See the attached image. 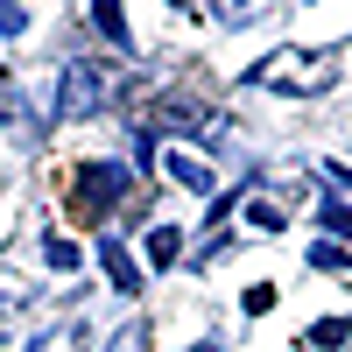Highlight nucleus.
Listing matches in <instances>:
<instances>
[{
	"label": "nucleus",
	"instance_id": "f257e3e1",
	"mask_svg": "<svg viewBox=\"0 0 352 352\" xmlns=\"http://www.w3.org/2000/svg\"><path fill=\"white\" fill-rule=\"evenodd\" d=\"M247 78H254V85H268V92L317 99V92L338 78V56H331V50H275V56H261Z\"/></svg>",
	"mask_w": 352,
	"mask_h": 352
},
{
	"label": "nucleus",
	"instance_id": "f03ea898",
	"mask_svg": "<svg viewBox=\"0 0 352 352\" xmlns=\"http://www.w3.org/2000/svg\"><path fill=\"white\" fill-rule=\"evenodd\" d=\"M120 197H127V169L120 162H85V169H71V184H64V212L78 226H99Z\"/></svg>",
	"mask_w": 352,
	"mask_h": 352
},
{
	"label": "nucleus",
	"instance_id": "7ed1b4c3",
	"mask_svg": "<svg viewBox=\"0 0 352 352\" xmlns=\"http://www.w3.org/2000/svg\"><path fill=\"white\" fill-rule=\"evenodd\" d=\"M99 106H106V71L99 64H71L64 71V113L85 120V113H99Z\"/></svg>",
	"mask_w": 352,
	"mask_h": 352
},
{
	"label": "nucleus",
	"instance_id": "20e7f679",
	"mask_svg": "<svg viewBox=\"0 0 352 352\" xmlns=\"http://www.w3.org/2000/svg\"><path fill=\"white\" fill-rule=\"evenodd\" d=\"M162 169L176 176V184H184V190H212V169H204L190 148H162Z\"/></svg>",
	"mask_w": 352,
	"mask_h": 352
},
{
	"label": "nucleus",
	"instance_id": "39448f33",
	"mask_svg": "<svg viewBox=\"0 0 352 352\" xmlns=\"http://www.w3.org/2000/svg\"><path fill=\"white\" fill-rule=\"evenodd\" d=\"M176 254H184V232H176V226H155V232H148V261H155V268H176Z\"/></svg>",
	"mask_w": 352,
	"mask_h": 352
},
{
	"label": "nucleus",
	"instance_id": "423d86ee",
	"mask_svg": "<svg viewBox=\"0 0 352 352\" xmlns=\"http://www.w3.org/2000/svg\"><path fill=\"white\" fill-rule=\"evenodd\" d=\"M92 21L106 28L113 43H127V14H120V0H92Z\"/></svg>",
	"mask_w": 352,
	"mask_h": 352
},
{
	"label": "nucleus",
	"instance_id": "0eeeda50",
	"mask_svg": "<svg viewBox=\"0 0 352 352\" xmlns=\"http://www.w3.org/2000/svg\"><path fill=\"white\" fill-rule=\"evenodd\" d=\"M99 268H106L113 282H120V289H141V268H134V261H127L120 247H106V261H99Z\"/></svg>",
	"mask_w": 352,
	"mask_h": 352
},
{
	"label": "nucleus",
	"instance_id": "6e6552de",
	"mask_svg": "<svg viewBox=\"0 0 352 352\" xmlns=\"http://www.w3.org/2000/svg\"><path fill=\"white\" fill-rule=\"evenodd\" d=\"M310 268H324V275H345V268H352V254L324 240V247H310Z\"/></svg>",
	"mask_w": 352,
	"mask_h": 352
},
{
	"label": "nucleus",
	"instance_id": "1a4fd4ad",
	"mask_svg": "<svg viewBox=\"0 0 352 352\" xmlns=\"http://www.w3.org/2000/svg\"><path fill=\"white\" fill-rule=\"evenodd\" d=\"M50 268H56V275L78 268V247H71V240H56V232H50Z\"/></svg>",
	"mask_w": 352,
	"mask_h": 352
},
{
	"label": "nucleus",
	"instance_id": "9d476101",
	"mask_svg": "<svg viewBox=\"0 0 352 352\" xmlns=\"http://www.w3.org/2000/svg\"><path fill=\"white\" fill-rule=\"evenodd\" d=\"M106 352H148V324H127L120 345H106Z\"/></svg>",
	"mask_w": 352,
	"mask_h": 352
},
{
	"label": "nucleus",
	"instance_id": "9b49d317",
	"mask_svg": "<svg viewBox=\"0 0 352 352\" xmlns=\"http://www.w3.org/2000/svg\"><path fill=\"white\" fill-rule=\"evenodd\" d=\"M324 226L338 232V240H352V204H331V212H324Z\"/></svg>",
	"mask_w": 352,
	"mask_h": 352
},
{
	"label": "nucleus",
	"instance_id": "f8f14e48",
	"mask_svg": "<svg viewBox=\"0 0 352 352\" xmlns=\"http://www.w3.org/2000/svg\"><path fill=\"white\" fill-rule=\"evenodd\" d=\"M212 8H219V14H232V21H240V14L254 8V0H212Z\"/></svg>",
	"mask_w": 352,
	"mask_h": 352
},
{
	"label": "nucleus",
	"instance_id": "ddd939ff",
	"mask_svg": "<svg viewBox=\"0 0 352 352\" xmlns=\"http://www.w3.org/2000/svg\"><path fill=\"white\" fill-rule=\"evenodd\" d=\"M197 352H212V345H197Z\"/></svg>",
	"mask_w": 352,
	"mask_h": 352
}]
</instances>
